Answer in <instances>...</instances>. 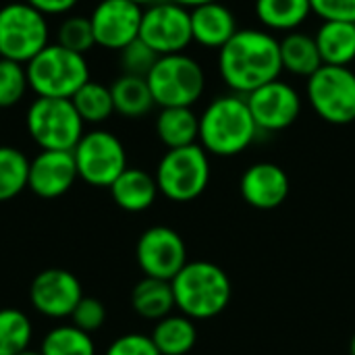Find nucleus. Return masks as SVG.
Wrapping results in <instances>:
<instances>
[{
	"instance_id": "nucleus-10",
	"label": "nucleus",
	"mask_w": 355,
	"mask_h": 355,
	"mask_svg": "<svg viewBox=\"0 0 355 355\" xmlns=\"http://www.w3.org/2000/svg\"><path fill=\"white\" fill-rule=\"evenodd\" d=\"M77 175L92 187H110L127 168V152L123 141L104 129L83 133L73 148Z\"/></svg>"
},
{
	"instance_id": "nucleus-38",
	"label": "nucleus",
	"mask_w": 355,
	"mask_h": 355,
	"mask_svg": "<svg viewBox=\"0 0 355 355\" xmlns=\"http://www.w3.org/2000/svg\"><path fill=\"white\" fill-rule=\"evenodd\" d=\"M179 6H185V8H196V6H202V4H208V2H216V0H171Z\"/></svg>"
},
{
	"instance_id": "nucleus-22",
	"label": "nucleus",
	"mask_w": 355,
	"mask_h": 355,
	"mask_svg": "<svg viewBox=\"0 0 355 355\" xmlns=\"http://www.w3.org/2000/svg\"><path fill=\"white\" fill-rule=\"evenodd\" d=\"M279 42H281L283 73H289L300 79H308L322 67V58H320L314 33L297 29V31L281 35Z\"/></svg>"
},
{
	"instance_id": "nucleus-41",
	"label": "nucleus",
	"mask_w": 355,
	"mask_h": 355,
	"mask_svg": "<svg viewBox=\"0 0 355 355\" xmlns=\"http://www.w3.org/2000/svg\"><path fill=\"white\" fill-rule=\"evenodd\" d=\"M19 355H42L40 352H35V349H25V352H21Z\"/></svg>"
},
{
	"instance_id": "nucleus-20",
	"label": "nucleus",
	"mask_w": 355,
	"mask_h": 355,
	"mask_svg": "<svg viewBox=\"0 0 355 355\" xmlns=\"http://www.w3.org/2000/svg\"><path fill=\"white\" fill-rule=\"evenodd\" d=\"M114 204L125 212H146L158 198L156 177L141 168H125L119 179L108 187Z\"/></svg>"
},
{
	"instance_id": "nucleus-6",
	"label": "nucleus",
	"mask_w": 355,
	"mask_h": 355,
	"mask_svg": "<svg viewBox=\"0 0 355 355\" xmlns=\"http://www.w3.org/2000/svg\"><path fill=\"white\" fill-rule=\"evenodd\" d=\"M158 191L171 202H191L200 198L210 183V154L200 146L166 150L156 166Z\"/></svg>"
},
{
	"instance_id": "nucleus-4",
	"label": "nucleus",
	"mask_w": 355,
	"mask_h": 355,
	"mask_svg": "<svg viewBox=\"0 0 355 355\" xmlns=\"http://www.w3.org/2000/svg\"><path fill=\"white\" fill-rule=\"evenodd\" d=\"M146 79L152 98L160 108H193L208 85L202 62L187 52L158 56Z\"/></svg>"
},
{
	"instance_id": "nucleus-37",
	"label": "nucleus",
	"mask_w": 355,
	"mask_h": 355,
	"mask_svg": "<svg viewBox=\"0 0 355 355\" xmlns=\"http://www.w3.org/2000/svg\"><path fill=\"white\" fill-rule=\"evenodd\" d=\"M25 2L48 17V15H64L73 10L79 0H25Z\"/></svg>"
},
{
	"instance_id": "nucleus-29",
	"label": "nucleus",
	"mask_w": 355,
	"mask_h": 355,
	"mask_svg": "<svg viewBox=\"0 0 355 355\" xmlns=\"http://www.w3.org/2000/svg\"><path fill=\"white\" fill-rule=\"evenodd\" d=\"M71 102L83 123H104L114 114L110 87L92 79L71 98Z\"/></svg>"
},
{
	"instance_id": "nucleus-11",
	"label": "nucleus",
	"mask_w": 355,
	"mask_h": 355,
	"mask_svg": "<svg viewBox=\"0 0 355 355\" xmlns=\"http://www.w3.org/2000/svg\"><path fill=\"white\" fill-rule=\"evenodd\" d=\"M139 40L146 42L158 56L187 52L193 44L189 8L171 0H158L144 8Z\"/></svg>"
},
{
	"instance_id": "nucleus-1",
	"label": "nucleus",
	"mask_w": 355,
	"mask_h": 355,
	"mask_svg": "<svg viewBox=\"0 0 355 355\" xmlns=\"http://www.w3.org/2000/svg\"><path fill=\"white\" fill-rule=\"evenodd\" d=\"M218 77L233 94L248 96L283 75L279 35L262 27L239 31L216 54Z\"/></svg>"
},
{
	"instance_id": "nucleus-14",
	"label": "nucleus",
	"mask_w": 355,
	"mask_h": 355,
	"mask_svg": "<svg viewBox=\"0 0 355 355\" xmlns=\"http://www.w3.org/2000/svg\"><path fill=\"white\" fill-rule=\"evenodd\" d=\"M81 300V281L64 268H46L37 272L29 285V302L33 310L46 318H71Z\"/></svg>"
},
{
	"instance_id": "nucleus-2",
	"label": "nucleus",
	"mask_w": 355,
	"mask_h": 355,
	"mask_svg": "<svg viewBox=\"0 0 355 355\" xmlns=\"http://www.w3.org/2000/svg\"><path fill=\"white\" fill-rule=\"evenodd\" d=\"M258 133L245 96L233 92L220 94L200 112L198 144L212 156H237L256 141Z\"/></svg>"
},
{
	"instance_id": "nucleus-40",
	"label": "nucleus",
	"mask_w": 355,
	"mask_h": 355,
	"mask_svg": "<svg viewBox=\"0 0 355 355\" xmlns=\"http://www.w3.org/2000/svg\"><path fill=\"white\" fill-rule=\"evenodd\" d=\"M349 355H355V333L354 337H352V341H349Z\"/></svg>"
},
{
	"instance_id": "nucleus-36",
	"label": "nucleus",
	"mask_w": 355,
	"mask_h": 355,
	"mask_svg": "<svg viewBox=\"0 0 355 355\" xmlns=\"http://www.w3.org/2000/svg\"><path fill=\"white\" fill-rule=\"evenodd\" d=\"M310 6L320 21L355 23V0H310Z\"/></svg>"
},
{
	"instance_id": "nucleus-30",
	"label": "nucleus",
	"mask_w": 355,
	"mask_h": 355,
	"mask_svg": "<svg viewBox=\"0 0 355 355\" xmlns=\"http://www.w3.org/2000/svg\"><path fill=\"white\" fill-rule=\"evenodd\" d=\"M33 337L31 320L15 308L0 310V355H19L29 349Z\"/></svg>"
},
{
	"instance_id": "nucleus-23",
	"label": "nucleus",
	"mask_w": 355,
	"mask_h": 355,
	"mask_svg": "<svg viewBox=\"0 0 355 355\" xmlns=\"http://www.w3.org/2000/svg\"><path fill=\"white\" fill-rule=\"evenodd\" d=\"M158 139L168 148H185L193 146L200 139V114L193 108L177 106V108H160L154 123Z\"/></svg>"
},
{
	"instance_id": "nucleus-7",
	"label": "nucleus",
	"mask_w": 355,
	"mask_h": 355,
	"mask_svg": "<svg viewBox=\"0 0 355 355\" xmlns=\"http://www.w3.org/2000/svg\"><path fill=\"white\" fill-rule=\"evenodd\" d=\"M25 127L42 150L73 152L85 133L83 119L64 98H35L27 108Z\"/></svg>"
},
{
	"instance_id": "nucleus-24",
	"label": "nucleus",
	"mask_w": 355,
	"mask_h": 355,
	"mask_svg": "<svg viewBox=\"0 0 355 355\" xmlns=\"http://www.w3.org/2000/svg\"><path fill=\"white\" fill-rule=\"evenodd\" d=\"M131 308L135 310L137 316L154 322L173 314L177 306L171 281L144 277L131 291Z\"/></svg>"
},
{
	"instance_id": "nucleus-28",
	"label": "nucleus",
	"mask_w": 355,
	"mask_h": 355,
	"mask_svg": "<svg viewBox=\"0 0 355 355\" xmlns=\"http://www.w3.org/2000/svg\"><path fill=\"white\" fill-rule=\"evenodd\" d=\"M29 162L31 160L21 150L0 146V202H8L27 189Z\"/></svg>"
},
{
	"instance_id": "nucleus-27",
	"label": "nucleus",
	"mask_w": 355,
	"mask_h": 355,
	"mask_svg": "<svg viewBox=\"0 0 355 355\" xmlns=\"http://www.w3.org/2000/svg\"><path fill=\"white\" fill-rule=\"evenodd\" d=\"M42 355H96V345L89 333L77 329L75 324H60L46 333Z\"/></svg>"
},
{
	"instance_id": "nucleus-8",
	"label": "nucleus",
	"mask_w": 355,
	"mask_h": 355,
	"mask_svg": "<svg viewBox=\"0 0 355 355\" xmlns=\"http://www.w3.org/2000/svg\"><path fill=\"white\" fill-rule=\"evenodd\" d=\"M306 100L314 114L329 125L355 123V71L322 64L306 79Z\"/></svg>"
},
{
	"instance_id": "nucleus-18",
	"label": "nucleus",
	"mask_w": 355,
	"mask_h": 355,
	"mask_svg": "<svg viewBox=\"0 0 355 355\" xmlns=\"http://www.w3.org/2000/svg\"><path fill=\"white\" fill-rule=\"evenodd\" d=\"M193 44L206 50H220L237 31L239 21L235 10L223 0L208 2L189 10Z\"/></svg>"
},
{
	"instance_id": "nucleus-26",
	"label": "nucleus",
	"mask_w": 355,
	"mask_h": 355,
	"mask_svg": "<svg viewBox=\"0 0 355 355\" xmlns=\"http://www.w3.org/2000/svg\"><path fill=\"white\" fill-rule=\"evenodd\" d=\"M150 337L160 355H187L198 343L196 320L185 314H168L156 322Z\"/></svg>"
},
{
	"instance_id": "nucleus-21",
	"label": "nucleus",
	"mask_w": 355,
	"mask_h": 355,
	"mask_svg": "<svg viewBox=\"0 0 355 355\" xmlns=\"http://www.w3.org/2000/svg\"><path fill=\"white\" fill-rule=\"evenodd\" d=\"M314 40L322 64L352 67L355 62V23L352 21H320Z\"/></svg>"
},
{
	"instance_id": "nucleus-33",
	"label": "nucleus",
	"mask_w": 355,
	"mask_h": 355,
	"mask_svg": "<svg viewBox=\"0 0 355 355\" xmlns=\"http://www.w3.org/2000/svg\"><path fill=\"white\" fill-rule=\"evenodd\" d=\"M119 60H121V69L125 75H137V77H148V73L152 71V67L158 60V54L139 37L133 40L129 46H125L119 52Z\"/></svg>"
},
{
	"instance_id": "nucleus-17",
	"label": "nucleus",
	"mask_w": 355,
	"mask_h": 355,
	"mask_svg": "<svg viewBox=\"0 0 355 355\" xmlns=\"http://www.w3.org/2000/svg\"><path fill=\"white\" fill-rule=\"evenodd\" d=\"M245 204L256 210H275L285 204L291 191L289 175L275 162H256L245 168L239 181Z\"/></svg>"
},
{
	"instance_id": "nucleus-19",
	"label": "nucleus",
	"mask_w": 355,
	"mask_h": 355,
	"mask_svg": "<svg viewBox=\"0 0 355 355\" xmlns=\"http://www.w3.org/2000/svg\"><path fill=\"white\" fill-rule=\"evenodd\" d=\"M254 15L262 29L285 35L302 29L310 17V0H254Z\"/></svg>"
},
{
	"instance_id": "nucleus-5",
	"label": "nucleus",
	"mask_w": 355,
	"mask_h": 355,
	"mask_svg": "<svg viewBox=\"0 0 355 355\" xmlns=\"http://www.w3.org/2000/svg\"><path fill=\"white\" fill-rule=\"evenodd\" d=\"M27 81L37 98H64L71 100L87 81L89 67L83 54L48 44L27 64Z\"/></svg>"
},
{
	"instance_id": "nucleus-3",
	"label": "nucleus",
	"mask_w": 355,
	"mask_h": 355,
	"mask_svg": "<svg viewBox=\"0 0 355 355\" xmlns=\"http://www.w3.org/2000/svg\"><path fill=\"white\" fill-rule=\"evenodd\" d=\"M175 306L191 320H210L223 314L231 302V279L214 262H187L171 281Z\"/></svg>"
},
{
	"instance_id": "nucleus-32",
	"label": "nucleus",
	"mask_w": 355,
	"mask_h": 355,
	"mask_svg": "<svg viewBox=\"0 0 355 355\" xmlns=\"http://www.w3.org/2000/svg\"><path fill=\"white\" fill-rule=\"evenodd\" d=\"M27 87L29 81L25 64L0 58V108H10L19 104Z\"/></svg>"
},
{
	"instance_id": "nucleus-39",
	"label": "nucleus",
	"mask_w": 355,
	"mask_h": 355,
	"mask_svg": "<svg viewBox=\"0 0 355 355\" xmlns=\"http://www.w3.org/2000/svg\"><path fill=\"white\" fill-rule=\"evenodd\" d=\"M131 2H135V4H139L141 8H146V6H150V4H154V2H158V0H131Z\"/></svg>"
},
{
	"instance_id": "nucleus-31",
	"label": "nucleus",
	"mask_w": 355,
	"mask_h": 355,
	"mask_svg": "<svg viewBox=\"0 0 355 355\" xmlns=\"http://www.w3.org/2000/svg\"><path fill=\"white\" fill-rule=\"evenodd\" d=\"M56 44H60L67 50H73L77 54L89 52L96 46L94 29L89 23V17H67L56 31Z\"/></svg>"
},
{
	"instance_id": "nucleus-15",
	"label": "nucleus",
	"mask_w": 355,
	"mask_h": 355,
	"mask_svg": "<svg viewBox=\"0 0 355 355\" xmlns=\"http://www.w3.org/2000/svg\"><path fill=\"white\" fill-rule=\"evenodd\" d=\"M141 15L144 8L131 0H100L89 15L96 46L121 52L139 37Z\"/></svg>"
},
{
	"instance_id": "nucleus-34",
	"label": "nucleus",
	"mask_w": 355,
	"mask_h": 355,
	"mask_svg": "<svg viewBox=\"0 0 355 355\" xmlns=\"http://www.w3.org/2000/svg\"><path fill=\"white\" fill-rule=\"evenodd\" d=\"M71 320H73L71 324H75L77 329H81V331L92 335L94 331L104 327V322H106V308H104V304L100 300L83 295V300L73 310Z\"/></svg>"
},
{
	"instance_id": "nucleus-16",
	"label": "nucleus",
	"mask_w": 355,
	"mask_h": 355,
	"mask_svg": "<svg viewBox=\"0 0 355 355\" xmlns=\"http://www.w3.org/2000/svg\"><path fill=\"white\" fill-rule=\"evenodd\" d=\"M77 179L79 175H77L73 152L42 150L29 162L27 189H31L37 198L54 200L64 196Z\"/></svg>"
},
{
	"instance_id": "nucleus-25",
	"label": "nucleus",
	"mask_w": 355,
	"mask_h": 355,
	"mask_svg": "<svg viewBox=\"0 0 355 355\" xmlns=\"http://www.w3.org/2000/svg\"><path fill=\"white\" fill-rule=\"evenodd\" d=\"M110 94H112L114 112L125 119H141L150 114L152 108L156 106L146 77L123 73L110 85Z\"/></svg>"
},
{
	"instance_id": "nucleus-9",
	"label": "nucleus",
	"mask_w": 355,
	"mask_h": 355,
	"mask_svg": "<svg viewBox=\"0 0 355 355\" xmlns=\"http://www.w3.org/2000/svg\"><path fill=\"white\" fill-rule=\"evenodd\" d=\"M50 44L46 15L25 0L8 2L0 8V58L27 64Z\"/></svg>"
},
{
	"instance_id": "nucleus-12",
	"label": "nucleus",
	"mask_w": 355,
	"mask_h": 355,
	"mask_svg": "<svg viewBox=\"0 0 355 355\" xmlns=\"http://www.w3.org/2000/svg\"><path fill=\"white\" fill-rule=\"evenodd\" d=\"M245 102L260 133H281L289 129L304 108L300 89L281 77L248 94Z\"/></svg>"
},
{
	"instance_id": "nucleus-13",
	"label": "nucleus",
	"mask_w": 355,
	"mask_h": 355,
	"mask_svg": "<svg viewBox=\"0 0 355 355\" xmlns=\"http://www.w3.org/2000/svg\"><path fill=\"white\" fill-rule=\"evenodd\" d=\"M135 258L146 277L173 281L187 264V248L175 229L150 227L137 239Z\"/></svg>"
},
{
	"instance_id": "nucleus-35",
	"label": "nucleus",
	"mask_w": 355,
	"mask_h": 355,
	"mask_svg": "<svg viewBox=\"0 0 355 355\" xmlns=\"http://www.w3.org/2000/svg\"><path fill=\"white\" fill-rule=\"evenodd\" d=\"M104 355H160L152 337L141 333H129L114 339Z\"/></svg>"
}]
</instances>
